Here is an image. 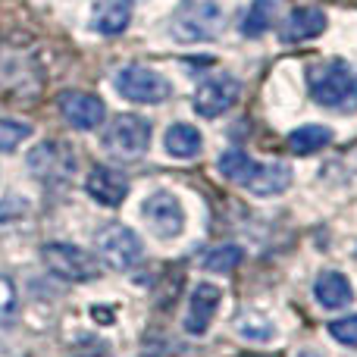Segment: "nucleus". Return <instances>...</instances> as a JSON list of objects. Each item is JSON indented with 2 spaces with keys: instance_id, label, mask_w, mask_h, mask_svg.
I'll use <instances>...</instances> for the list:
<instances>
[{
  "instance_id": "nucleus-1",
  "label": "nucleus",
  "mask_w": 357,
  "mask_h": 357,
  "mask_svg": "<svg viewBox=\"0 0 357 357\" xmlns=\"http://www.w3.org/2000/svg\"><path fill=\"white\" fill-rule=\"evenodd\" d=\"M310 98L339 113L357 110V73L345 60H320L307 69Z\"/></svg>"
},
{
  "instance_id": "nucleus-2",
  "label": "nucleus",
  "mask_w": 357,
  "mask_h": 357,
  "mask_svg": "<svg viewBox=\"0 0 357 357\" xmlns=\"http://www.w3.org/2000/svg\"><path fill=\"white\" fill-rule=\"evenodd\" d=\"M226 25V10L220 0H178V10L173 16L176 41L201 44L213 41Z\"/></svg>"
},
{
  "instance_id": "nucleus-3",
  "label": "nucleus",
  "mask_w": 357,
  "mask_h": 357,
  "mask_svg": "<svg viewBox=\"0 0 357 357\" xmlns=\"http://www.w3.org/2000/svg\"><path fill=\"white\" fill-rule=\"evenodd\" d=\"M151 144V123L138 113H119L113 116L110 129L104 132V151L116 160H138L148 154Z\"/></svg>"
},
{
  "instance_id": "nucleus-4",
  "label": "nucleus",
  "mask_w": 357,
  "mask_h": 357,
  "mask_svg": "<svg viewBox=\"0 0 357 357\" xmlns=\"http://www.w3.org/2000/svg\"><path fill=\"white\" fill-rule=\"evenodd\" d=\"M41 257L47 264V270L54 276L66 279V282H91V279L100 276V264L94 260V254H88L79 245H69V241L44 245Z\"/></svg>"
},
{
  "instance_id": "nucleus-5",
  "label": "nucleus",
  "mask_w": 357,
  "mask_h": 357,
  "mask_svg": "<svg viewBox=\"0 0 357 357\" xmlns=\"http://www.w3.org/2000/svg\"><path fill=\"white\" fill-rule=\"evenodd\" d=\"M116 91L132 104H163L173 91L167 75L148 66H126L116 75Z\"/></svg>"
},
{
  "instance_id": "nucleus-6",
  "label": "nucleus",
  "mask_w": 357,
  "mask_h": 357,
  "mask_svg": "<svg viewBox=\"0 0 357 357\" xmlns=\"http://www.w3.org/2000/svg\"><path fill=\"white\" fill-rule=\"evenodd\" d=\"M98 248H100V257H104L113 270H132V266L142 260V254H144L142 238H138L129 226H119V222L100 229Z\"/></svg>"
},
{
  "instance_id": "nucleus-7",
  "label": "nucleus",
  "mask_w": 357,
  "mask_h": 357,
  "mask_svg": "<svg viewBox=\"0 0 357 357\" xmlns=\"http://www.w3.org/2000/svg\"><path fill=\"white\" fill-rule=\"evenodd\" d=\"M142 216L157 238H176L185 229L182 201H178L173 191H154V195L142 204Z\"/></svg>"
},
{
  "instance_id": "nucleus-8",
  "label": "nucleus",
  "mask_w": 357,
  "mask_h": 357,
  "mask_svg": "<svg viewBox=\"0 0 357 357\" xmlns=\"http://www.w3.org/2000/svg\"><path fill=\"white\" fill-rule=\"evenodd\" d=\"M241 94V85L238 79L232 75H213V79L201 82L195 91V113L204 119H216L222 116L226 110H232L235 100Z\"/></svg>"
},
{
  "instance_id": "nucleus-9",
  "label": "nucleus",
  "mask_w": 357,
  "mask_h": 357,
  "mask_svg": "<svg viewBox=\"0 0 357 357\" xmlns=\"http://www.w3.org/2000/svg\"><path fill=\"white\" fill-rule=\"evenodd\" d=\"M56 104H60V113L66 116V123L75 126V129H82V132L98 129L107 116L104 100H100L98 94H88V91H63Z\"/></svg>"
},
{
  "instance_id": "nucleus-10",
  "label": "nucleus",
  "mask_w": 357,
  "mask_h": 357,
  "mask_svg": "<svg viewBox=\"0 0 357 357\" xmlns=\"http://www.w3.org/2000/svg\"><path fill=\"white\" fill-rule=\"evenodd\" d=\"M220 289L210 282H197L188 295V314H185V333L204 335L213 323V314L220 307Z\"/></svg>"
},
{
  "instance_id": "nucleus-11",
  "label": "nucleus",
  "mask_w": 357,
  "mask_h": 357,
  "mask_svg": "<svg viewBox=\"0 0 357 357\" xmlns=\"http://www.w3.org/2000/svg\"><path fill=\"white\" fill-rule=\"evenodd\" d=\"M85 188L104 207H119L126 201V195H129V178L113 167H94L85 178Z\"/></svg>"
},
{
  "instance_id": "nucleus-12",
  "label": "nucleus",
  "mask_w": 357,
  "mask_h": 357,
  "mask_svg": "<svg viewBox=\"0 0 357 357\" xmlns=\"http://www.w3.org/2000/svg\"><path fill=\"white\" fill-rule=\"evenodd\" d=\"M323 29H326V13L317 10V6H295L282 25V41L285 44L310 41V38H317Z\"/></svg>"
},
{
  "instance_id": "nucleus-13",
  "label": "nucleus",
  "mask_w": 357,
  "mask_h": 357,
  "mask_svg": "<svg viewBox=\"0 0 357 357\" xmlns=\"http://www.w3.org/2000/svg\"><path fill=\"white\" fill-rule=\"evenodd\" d=\"M314 295L323 307L329 310H339V307H348L354 301V289H351V279L339 270H326L314 285Z\"/></svg>"
},
{
  "instance_id": "nucleus-14",
  "label": "nucleus",
  "mask_w": 357,
  "mask_h": 357,
  "mask_svg": "<svg viewBox=\"0 0 357 357\" xmlns=\"http://www.w3.org/2000/svg\"><path fill=\"white\" fill-rule=\"evenodd\" d=\"M289 185H291L289 163H257L248 188H251V195H257V197H276V195H282Z\"/></svg>"
},
{
  "instance_id": "nucleus-15",
  "label": "nucleus",
  "mask_w": 357,
  "mask_h": 357,
  "mask_svg": "<svg viewBox=\"0 0 357 357\" xmlns=\"http://www.w3.org/2000/svg\"><path fill=\"white\" fill-rule=\"evenodd\" d=\"M132 22V0H104L94 13V29L107 38H116Z\"/></svg>"
},
{
  "instance_id": "nucleus-16",
  "label": "nucleus",
  "mask_w": 357,
  "mask_h": 357,
  "mask_svg": "<svg viewBox=\"0 0 357 357\" xmlns=\"http://www.w3.org/2000/svg\"><path fill=\"white\" fill-rule=\"evenodd\" d=\"M163 144H167V151L173 157H178V160H191V157L201 154V132L188 123H176L167 129Z\"/></svg>"
},
{
  "instance_id": "nucleus-17",
  "label": "nucleus",
  "mask_w": 357,
  "mask_h": 357,
  "mask_svg": "<svg viewBox=\"0 0 357 357\" xmlns=\"http://www.w3.org/2000/svg\"><path fill=\"white\" fill-rule=\"evenodd\" d=\"M329 142H333V129H326V126H301V129H295L289 135V151L298 157H307L323 151Z\"/></svg>"
},
{
  "instance_id": "nucleus-18",
  "label": "nucleus",
  "mask_w": 357,
  "mask_h": 357,
  "mask_svg": "<svg viewBox=\"0 0 357 357\" xmlns=\"http://www.w3.org/2000/svg\"><path fill=\"white\" fill-rule=\"evenodd\" d=\"M216 167H220V176L229 178L232 185H248L251 182V176H254V169H257V163H254L245 151L232 148V151H226V154L220 157Z\"/></svg>"
},
{
  "instance_id": "nucleus-19",
  "label": "nucleus",
  "mask_w": 357,
  "mask_h": 357,
  "mask_svg": "<svg viewBox=\"0 0 357 357\" xmlns=\"http://www.w3.org/2000/svg\"><path fill=\"white\" fill-rule=\"evenodd\" d=\"M273 22H276V0H251V10L245 13L241 31L248 38H260L264 31L273 29Z\"/></svg>"
},
{
  "instance_id": "nucleus-20",
  "label": "nucleus",
  "mask_w": 357,
  "mask_h": 357,
  "mask_svg": "<svg viewBox=\"0 0 357 357\" xmlns=\"http://www.w3.org/2000/svg\"><path fill=\"white\" fill-rule=\"evenodd\" d=\"M235 333L248 342H270L276 335V326H273L270 317L254 314V310H245V314L235 320Z\"/></svg>"
},
{
  "instance_id": "nucleus-21",
  "label": "nucleus",
  "mask_w": 357,
  "mask_h": 357,
  "mask_svg": "<svg viewBox=\"0 0 357 357\" xmlns=\"http://www.w3.org/2000/svg\"><path fill=\"white\" fill-rule=\"evenodd\" d=\"M241 264V251L235 245H220L204 254V270L210 273H232Z\"/></svg>"
},
{
  "instance_id": "nucleus-22",
  "label": "nucleus",
  "mask_w": 357,
  "mask_h": 357,
  "mask_svg": "<svg viewBox=\"0 0 357 357\" xmlns=\"http://www.w3.org/2000/svg\"><path fill=\"white\" fill-rule=\"evenodd\" d=\"M29 135H31L29 123H19V119H0V151H3V154L16 151Z\"/></svg>"
},
{
  "instance_id": "nucleus-23",
  "label": "nucleus",
  "mask_w": 357,
  "mask_h": 357,
  "mask_svg": "<svg viewBox=\"0 0 357 357\" xmlns=\"http://www.w3.org/2000/svg\"><path fill=\"white\" fill-rule=\"evenodd\" d=\"M329 335L342 345H357V314H348V317H339V320L329 323Z\"/></svg>"
},
{
  "instance_id": "nucleus-24",
  "label": "nucleus",
  "mask_w": 357,
  "mask_h": 357,
  "mask_svg": "<svg viewBox=\"0 0 357 357\" xmlns=\"http://www.w3.org/2000/svg\"><path fill=\"white\" fill-rule=\"evenodd\" d=\"M13 304H16V289H13V282L6 276H0V320H6Z\"/></svg>"
},
{
  "instance_id": "nucleus-25",
  "label": "nucleus",
  "mask_w": 357,
  "mask_h": 357,
  "mask_svg": "<svg viewBox=\"0 0 357 357\" xmlns=\"http://www.w3.org/2000/svg\"><path fill=\"white\" fill-rule=\"evenodd\" d=\"M298 357H320V354H314V351H301Z\"/></svg>"
}]
</instances>
